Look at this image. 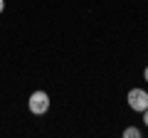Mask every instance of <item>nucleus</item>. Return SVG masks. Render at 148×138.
<instances>
[{
    "instance_id": "f257e3e1",
    "label": "nucleus",
    "mask_w": 148,
    "mask_h": 138,
    "mask_svg": "<svg viewBox=\"0 0 148 138\" xmlns=\"http://www.w3.org/2000/svg\"><path fill=\"white\" fill-rule=\"evenodd\" d=\"M27 109H30L35 116L47 113L49 111V96H47V91H35V94L30 96V101H27Z\"/></svg>"
},
{
    "instance_id": "7ed1b4c3",
    "label": "nucleus",
    "mask_w": 148,
    "mask_h": 138,
    "mask_svg": "<svg viewBox=\"0 0 148 138\" xmlns=\"http://www.w3.org/2000/svg\"><path fill=\"white\" fill-rule=\"evenodd\" d=\"M123 138H141V131L136 126H128V128H123Z\"/></svg>"
},
{
    "instance_id": "f03ea898",
    "label": "nucleus",
    "mask_w": 148,
    "mask_h": 138,
    "mask_svg": "<svg viewBox=\"0 0 148 138\" xmlns=\"http://www.w3.org/2000/svg\"><path fill=\"white\" fill-rule=\"evenodd\" d=\"M126 101H128V106H131L133 111L143 113V111L148 109V91H143V89H131V91H128V96H126Z\"/></svg>"
},
{
    "instance_id": "20e7f679",
    "label": "nucleus",
    "mask_w": 148,
    "mask_h": 138,
    "mask_svg": "<svg viewBox=\"0 0 148 138\" xmlns=\"http://www.w3.org/2000/svg\"><path fill=\"white\" fill-rule=\"evenodd\" d=\"M143 123H146V126H148V109H146V111H143Z\"/></svg>"
},
{
    "instance_id": "423d86ee",
    "label": "nucleus",
    "mask_w": 148,
    "mask_h": 138,
    "mask_svg": "<svg viewBox=\"0 0 148 138\" xmlns=\"http://www.w3.org/2000/svg\"><path fill=\"white\" fill-rule=\"evenodd\" d=\"M143 77H146V81H148V67H146V69H143Z\"/></svg>"
},
{
    "instance_id": "39448f33",
    "label": "nucleus",
    "mask_w": 148,
    "mask_h": 138,
    "mask_svg": "<svg viewBox=\"0 0 148 138\" xmlns=\"http://www.w3.org/2000/svg\"><path fill=\"white\" fill-rule=\"evenodd\" d=\"M5 10V0H0V12Z\"/></svg>"
}]
</instances>
